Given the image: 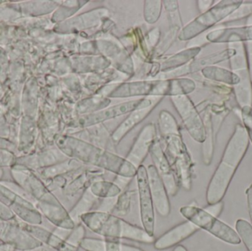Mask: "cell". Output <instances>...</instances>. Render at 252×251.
<instances>
[{
	"mask_svg": "<svg viewBox=\"0 0 252 251\" xmlns=\"http://www.w3.org/2000/svg\"><path fill=\"white\" fill-rule=\"evenodd\" d=\"M250 138L247 130L241 125H237L221 161L209 183L206 195L208 205L219 203L224 197L235 172L248 150Z\"/></svg>",
	"mask_w": 252,
	"mask_h": 251,
	"instance_id": "cell-1",
	"label": "cell"
},
{
	"mask_svg": "<svg viewBox=\"0 0 252 251\" xmlns=\"http://www.w3.org/2000/svg\"><path fill=\"white\" fill-rule=\"evenodd\" d=\"M61 146L66 154L76 160L109 171L117 176L130 179L136 177L137 169L126 159L90 143L72 137H65L61 141Z\"/></svg>",
	"mask_w": 252,
	"mask_h": 251,
	"instance_id": "cell-2",
	"label": "cell"
},
{
	"mask_svg": "<svg viewBox=\"0 0 252 251\" xmlns=\"http://www.w3.org/2000/svg\"><path fill=\"white\" fill-rule=\"evenodd\" d=\"M79 221L94 234L108 240L125 239L136 243L151 244L155 238L143 228L127 222L107 212L93 211L81 215Z\"/></svg>",
	"mask_w": 252,
	"mask_h": 251,
	"instance_id": "cell-3",
	"label": "cell"
},
{
	"mask_svg": "<svg viewBox=\"0 0 252 251\" xmlns=\"http://www.w3.org/2000/svg\"><path fill=\"white\" fill-rule=\"evenodd\" d=\"M179 212L187 221L196 225L199 229L207 231L219 240L233 246L241 244V238L233 228L219 221L205 209L190 204L181 207Z\"/></svg>",
	"mask_w": 252,
	"mask_h": 251,
	"instance_id": "cell-4",
	"label": "cell"
},
{
	"mask_svg": "<svg viewBox=\"0 0 252 251\" xmlns=\"http://www.w3.org/2000/svg\"><path fill=\"white\" fill-rule=\"evenodd\" d=\"M136 181L139 196V215L142 228L149 235L154 237L155 209L150 191L147 169L143 165L138 167Z\"/></svg>",
	"mask_w": 252,
	"mask_h": 251,
	"instance_id": "cell-5",
	"label": "cell"
},
{
	"mask_svg": "<svg viewBox=\"0 0 252 251\" xmlns=\"http://www.w3.org/2000/svg\"><path fill=\"white\" fill-rule=\"evenodd\" d=\"M151 156L154 162V167L162 180L169 196L175 197L180 190V185L175 175L173 168L170 166L158 141H155L151 148Z\"/></svg>",
	"mask_w": 252,
	"mask_h": 251,
	"instance_id": "cell-6",
	"label": "cell"
},
{
	"mask_svg": "<svg viewBox=\"0 0 252 251\" xmlns=\"http://www.w3.org/2000/svg\"><path fill=\"white\" fill-rule=\"evenodd\" d=\"M146 169L154 209L159 216L166 218L169 216L171 211L167 189L154 165H150Z\"/></svg>",
	"mask_w": 252,
	"mask_h": 251,
	"instance_id": "cell-7",
	"label": "cell"
},
{
	"mask_svg": "<svg viewBox=\"0 0 252 251\" xmlns=\"http://www.w3.org/2000/svg\"><path fill=\"white\" fill-rule=\"evenodd\" d=\"M199 230L196 225L186 221L173 227L157 240H155L154 243V248L158 251H164L176 247L182 242L185 241Z\"/></svg>",
	"mask_w": 252,
	"mask_h": 251,
	"instance_id": "cell-8",
	"label": "cell"
},
{
	"mask_svg": "<svg viewBox=\"0 0 252 251\" xmlns=\"http://www.w3.org/2000/svg\"><path fill=\"white\" fill-rule=\"evenodd\" d=\"M0 240L6 244L13 245L16 249L30 251L41 247L42 243L25 231L10 224L0 223Z\"/></svg>",
	"mask_w": 252,
	"mask_h": 251,
	"instance_id": "cell-9",
	"label": "cell"
},
{
	"mask_svg": "<svg viewBox=\"0 0 252 251\" xmlns=\"http://www.w3.org/2000/svg\"><path fill=\"white\" fill-rule=\"evenodd\" d=\"M156 137V129L154 125H146L139 134L133 144L131 150L126 157V160L138 169L151 150Z\"/></svg>",
	"mask_w": 252,
	"mask_h": 251,
	"instance_id": "cell-10",
	"label": "cell"
},
{
	"mask_svg": "<svg viewBox=\"0 0 252 251\" xmlns=\"http://www.w3.org/2000/svg\"><path fill=\"white\" fill-rule=\"evenodd\" d=\"M76 171V174L73 175L72 179L66 181L63 185V193L66 197L73 198L75 196L81 194L90 189L92 184L97 180L103 179L104 172L102 170Z\"/></svg>",
	"mask_w": 252,
	"mask_h": 251,
	"instance_id": "cell-11",
	"label": "cell"
},
{
	"mask_svg": "<svg viewBox=\"0 0 252 251\" xmlns=\"http://www.w3.org/2000/svg\"><path fill=\"white\" fill-rule=\"evenodd\" d=\"M25 231L32 237L47 245L52 249L57 251H78L79 248L71 245L66 240L59 237L56 234L36 226H26Z\"/></svg>",
	"mask_w": 252,
	"mask_h": 251,
	"instance_id": "cell-12",
	"label": "cell"
},
{
	"mask_svg": "<svg viewBox=\"0 0 252 251\" xmlns=\"http://www.w3.org/2000/svg\"><path fill=\"white\" fill-rule=\"evenodd\" d=\"M135 106H136V104H134V103H128L126 106H116V107L112 108L109 110L103 111V112L93 113V114L87 115V116H82V117L77 119L74 122L73 125L76 128H78V127L86 128V127L94 125L96 124L100 123V122L108 120V119L124 114L134 109Z\"/></svg>",
	"mask_w": 252,
	"mask_h": 251,
	"instance_id": "cell-13",
	"label": "cell"
},
{
	"mask_svg": "<svg viewBox=\"0 0 252 251\" xmlns=\"http://www.w3.org/2000/svg\"><path fill=\"white\" fill-rule=\"evenodd\" d=\"M207 38L218 43L252 41V26L219 29L209 34Z\"/></svg>",
	"mask_w": 252,
	"mask_h": 251,
	"instance_id": "cell-14",
	"label": "cell"
},
{
	"mask_svg": "<svg viewBox=\"0 0 252 251\" xmlns=\"http://www.w3.org/2000/svg\"><path fill=\"white\" fill-rule=\"evenodd\" d=\"M126 244L118 240L87 238L81 241L79 248L85 251H125Z\"/></svg>",
	"mask_w": 252,
	"mask_h": 251,
	"instance_id": "cell-15",
	"label": "cell"
},
{
	"mask_svg": "<svg viewBox=\"0 0 252 251\" xmlns=\"http://www.w3.org/2000/svg\"><path fill=\"white\" fill-rule=\"evenodd\" d=\"M100 200L101 199L97 198L93 195L90 190H87L83 193L74 207L69 211V215L77 224V222H79L81 215L94 211L93 209L98 206Z\"/></svg>",
	"mask_w": 252,
	"mask_h": 251,
	"instance_id": "cell-16",
	"label": "cell"
},
{
	"mask_svg": "<svg viewBox=\"0 0 252 251\" xmlns=\"http://www.w3.org/2000/svg\"><path fill=\"white\" fill-rule=\"evenodd\" d=\"M89 190L93 195L101 200L115 198L123 192L122 189L114 181L111 182L103 179L94 181Z\"/></svg>",
	"mask_w": 252,
	"mask_h": 251,
	"instance_id": "cell-17",
	"label": "cell"
},
{
	"mask_svg": "<svg viewBox=\"0 0 252 251\" xmlns=\"http://www.w3.org/2000/svg\"><path fill=\"white\" fill-rule=\"evenodd\" d=\"M136 193V190H125L118 197L115 206L111 213L118 217L126 216L130 212L131 207L132 197Z\"/></svg>",
	"mask_w": 252,
	"mask_h": 251,
	"instance_id": "cell-18",
	"label": "cell"
},
{
	"mask_svg": "<svg viewBox=\"0 0 252 251\" xmlns=\"http://www.w3.org/2000/svg\"><path fill=\"white\" fill-rule=\"evenodd\" d=\"M237 233L247 247V250L252 251V226L248 221L239 219L236 222Z\"/></svg>",
	"mask_w": 252,
	"mask_h": 251,
	"instance_id": "cell-19",
	"label": "cell"
},
{
	"mask_svg": "<svg viewBox=\"0 0 252 251\" xmlns=\"http://www.w3.org/2000/svg\"><path fill=\"white\" fill-rule=\"evenodd\" d=\"M213 76L210 78L218 81H223L229 84H237L240 82V78L238 75L232 73L229 71L221 68H211Z\"/></svg>",
	"mask_w": 252,
	"mask_h": 251,
	"instance_id": "cell-20",
	"label": "cell"
},
{
	"mask_svg": "<svg viewBox=\"0 0 252 251\" xmlns=\"http://www.w3.org/2000/svg\"><path fill=\"white\" fill-rule=\"evenodd\" d=\"M85 227L82 223L78 224L73 230H72L69 235L66 237V240L71 245L79 248L81 241L85 238Z\"/></svg>",
	"mask_w": 252,
	"mask_h": 251,
	"instance_id": "cell-21",
	"label": "cell"
},
{
	"mask_svg": "<svg viewBox=\"0 0 252 251\" xmlns=\"http://www.w3.org/2000/svg\"><path fill=\"white\" fill-rule=\"evenodd\" d=\"M243 120L245 125L246 130L248 134L249 138L252 142V109L250 106H244L243 108Z\"/></svg>",
	"mask_w": 252,
	"mask_h": 251,
	"instance_id": "cell-22",
	"label": "cell"
},
{
	"mask_svg": "<svg viewBox=\"0 0 252 251\" xmlns=\"http://www.w3.org/2000/svg\"><path fill=\"white\" fill-rule=\"evenodd\" d=\"M223 206L224 205H223V202L220 201L219 203H214V204L208 205L204 208V209L209 213L211 214L213 216L219 218L223 211Z\"/></svg>",
	"mask_w": 252,
	"mask_h": 251,
	"instance_id": "cell-23",
	"label": "cell"
},
{
	"mask_svg": "<svg viewBox=\"0 0 252 251\" xmlns=\"http://www.w3.org/2000/svg\"><path fill=\"white\" fill-rule=\"evenodd\" d=\"M247 196V203H248L249 213H250V220H251L252 226V188L249 187L246 192Z\"/></svg>",
	"mask_w": 252,
	"mask_h": 251,
	"instance_id": "cell-24",
	"label": "cell"
},
{
	"mask_svg": "<svg viewBox=\"0 0 252 251\" xmlns=\"http://www.w3.org/2000/svg\"><path fill=\"white\" fill-rule=\"evenodd\" d=\"M16 247L13 245L4 244L0 245V251H15Z\"/></svg>",
	"mask_w": 252,
	"mask_h": 251,
	"instance_id": "cell-25",
	"label": "cell"
},
{
	"mask_svg": "<svg viewBox=\"0 0 252 251\" xmlns=\"http://www.w3.org/2000/svg\"><path fill=\"white\" fill-rule=\"evenodd\" d=\"M173 251H188V249L185 247V246H181V245H179V246H176V247L174 248Z\"/></svg>",
	"mask_w": 252,
	"mask_h": 251,
	"instance_id": "cell-26",
	"label": "cell"
},
{
	"mask_svg": "<svg viewBox=\"0 0 252 251\" xmlns=\"http://www.w3.org/2000/svg\"><path fill=\"white\" fill-rule=\"evenodd\" d=\"M251 187H252V184Z\"/></svg>",
	"mask_w": 252,
	"mask_h": 251,
	"instance_id": "cell-27",
	"label": "cell"
},
{
	"mask_svg": "<svg viewBox=\"0 0 252 251\" xmlns=\"http://www.w3.org/2000/svg\"></svg>",
	"mask_w": 252,
	"mask_h": 251,
	"instance_id": "cell-28",
	"label": "cell"
}]
</instances>
